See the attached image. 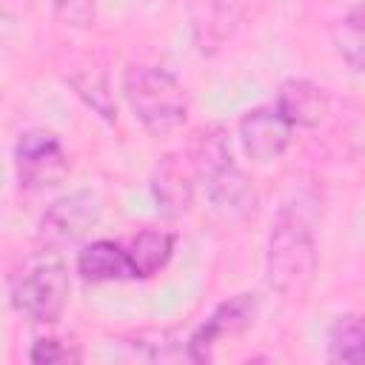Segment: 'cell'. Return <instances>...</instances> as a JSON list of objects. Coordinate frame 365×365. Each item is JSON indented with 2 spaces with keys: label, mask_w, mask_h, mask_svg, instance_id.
Masks as SVG:
<instances>
[{
  "label": "cell",
  "mask_w": 365,
  "mask_h": 365,
  "mask_svg": "<svg viewBox=\"0 0 365 365\" xmlns=\"http://www.w3.org/2000/svg\"><path fill=\"white\" fill-rule=\"evenodd\" d=\"M100 222V200L91 191H74L60 200H54L43 220H40V237L46 245H68L83 240L94 225Z\"/></svg>",
  "instance_id": "obj_6"
},
{
  "label": "cell",
  "mask_w": 365,
  "mask_h": 365,
  "mask_svg": "<svg viewBox=\"0 0 365 365\" xmlns=\"http://www.w3.org/2000/svg\"><path fill=\"white\" fill-rule=\"evenodd\" d=\"M254 297L251 294H237L225 302H220L214 308V314L194 331V336L188 339V354L194 362H202L211 356V348L217 345V339L222 336H234L240 331H245L254 319Z\"/></svg>",
  "instance_id": "obj_8"
},
{
  "label": "cell",
  "mask_w": 365,
  "mask_h": 365,
  "mask_svg": "<svg viewBox=\"0 0 365 365\" xmlns=\"http://www.w3.org/2000/svg\"><path fill=\"white\" fill-rule=\"evenodd\" d=\"M68 302V268L54 245L31 251L11 274V305L31 322L51 325Z\"/></svg>",
  "instance_id": "obj_2"
},
{
  "label": "cell",
  "mask_w": 365,
  "mask_h": 365,
  "mask_svg": "<svg viewBox=\"0 0 365 365\" xmlns=\"http://www.w3.org/2000/svg\"><path fill=\"white\" fill-rule=\"evenodd\" d=\"M54 11L66 26H88L94 17V0H54Z\"/></svg>",
  "instance_id": "obj_18"
},
{
  "label": "cell",
  "mask_w": 365,
  "mask_h": 365,
  "mask_svg": "<svg viewBox=\"0 0 365 365\" xmlns=\"http://www.w3.org/2000/svg\"><path fill=\"white\" fill-rule=\"evenodd\" d=\"M151 191L157 200V208L165 217H182L191 208V197H194V185L191 177L185 174V168L177 163V157H165L151 180Z\"/></svg>",
  "instance_id": "obj_11"
},
{
  "label": "cell",
  "mask_w": 365,
  "mask_h": 365,
  "mask_svg": "<svg viewBox=\"0 0 365 365\" xmlns=\"http://www.w3.org/2000/svg\"><path fill=\"white\" fill-rule=\"evenodd\" d=\"M334 46L345 63L365 71V0L334 26Z\"/></svg>",
  "instance_id": "obj_15"
},
{
  "label": "cell",
  "mask_w": 365,
  "mask_h": 365,
  "mask_svg": "<svg viewBox=\"0 0 365 365\" xmlns=\"http://www.w3.org/2000/svg\"><path fill=\"white\" fill-rule=\"evenodd\" d=\"M77 274L86 282H120V279H137L131 259L125 254V245L111 240H94L83 245L77 254Z\"/></svg>",
  "instance_id": "obj_10"
},
{
  "label": "cell",
  "mask_w": 365,
  "mask_h": 365,
  "mask_svg": "<svg viewBox=\"0 0 365 365\" xmlns=\"http://www.w3.org/2000/svg\"><path fill=\"white\" fill-rule=\"evenodd\" d=\"M14 168L23 188H46L63 180L68 171V157L54 134L26 131L14 145Z\"/></svg>",
  "instance_id": "obj_5"
},
{
  "label": "cell",
  "mask_w": 365,
  "mask_h": 365,
  "mask_svg": "<svg viewBox=\"0 0 365 365\" xmlns=\"http://www.w3.org/2000/svg\"><path fill=\"white\" fill-rule=\"evenodd\" d=\"M248 0H200L197 3V17H194V31H197V43L205 51L220 46L231 29L240 23V17L245 14Z\"/></svg>",
  "instance_id": "obj_12"
},
{
  "label": "cell",
  "mask_w": 365,
  "mask_h": 365,
  "mask_svg": "<svg viewBox=\"0 0 365 365\" xmlns=\"http://www.w3.org/2000/svg\"><path fill=\"white\" fill-rule=\"evenodd\" d=\"M317 274V200L308 194H294L279 205L271 220L268 248H265V279L268 285L299 299Z\"/></svg>",
  "instance_id": "obj_1"
},
{
  "label": "cell",
  "mask_w": 365,
  "mask_h": 365,
  "mask_svg": "<svg viewBox=\"0 0 365 365\" xmlns=\"http://www.w3.org/2000/svg\"><path fill=\"white\" fill-rule=\"evenodd\" d=\"M123 245H125V254L131 259L137 279H145V277H154L160 268H165V262L171 259L174 234L160 231V228H143V231L131 234Z\"/></svg>",
  "instance_id": "obj_13"
},
{
  "label": "cell",
  "mask_w": 365,
  "mask_h": 365,
  "mask_svg": "<svg viewBox=\"0 0 365 365\" xmlns=\"http://www.w3.org/2000/svg\"><path fill=\"white\" fill-rule=\"evenodd\" d=\"M71 86L77 88V94H80L100 117H106V120H114V117H117L114 100H111V94H108V86H106V80H103L100 74H94V71L77 74V77H71Z\"/></svg>",
  "instance_id": "obj_16"
},
{
  "label": "cell",
  "mask_w": 365,
  "mask_h": 365,
  "mask_svg": "<svg viewBox=\"0 0 365 365\" xmlns=\"http://www.w3.org/2000/svg\"><path fill=\"white\" fill-rule=\"evenodd\" d=\"M274 106L279 108V114L294 128H314L328 114V97L311 80H288V83H282Z\"/></svg>",
  "instance_id": "obj_9"
},
{
  "label": "cell",
  "mask_w": 365,
  "mask_h": 365,
  "mask_svg": "<svg viewBox=\"0 0 365 365\" xmlns=\"http://www.w3.org/2000/svg\"><path fill=\"white\" fill-rule=\"evenodd\" d=\"M291 123L279 114L277 106H257L240 120V143L242 151L254 163H274L285 154L291 143Z\"/></svg>",
  "instance_id": "obj_7"
},
{
  "label": "cell",
  "mask_w": 365,
  "mask_h": 365,
  "mask_svg": "<svg viewBox=\"0 0 365 365\" xmlns=\"http://www.w3.org/2000/svg\"><path fill=\"white\" fill-rule=\"evenodd\" d=\"M194 171L205 185V194L225 217H242L254 208V191L245 174L234 165L228 140L220 125H208L194 137Z\"/></svg>",
  "instance_id": "obj_3"
},
{
  "label": "cell",
  "mask_w": 365,
  "mask_h": 365,
  "mask_svg": "<svg viewBox=\"0 0 365 365\" xmlns=\"http://www.w3.org/2000/svg\"><path fill=\"white\" fill-rule=\"evenodd\" d=\"M123 94L134 117L151 134L174 131L188 117V94L182 83L160 66H128L123 77Z\"/></svg>",
  "instance_id": "obj_4"
},
{
  "label": "cell",
  "mask_w": 365,
  "mask_h": 365,
  "mask_svg": "<svg viewBox=\"0 0 365 365\" xmlns=\"http://www.w3.org/2000/svg\"><path fill=\"white\" fill-rule=\"evenodd\" d=\"M80 354H71L68 345H63L60 339H37L34 348L29 351V359L37 365H51V362H68L77 359Z\"/></svg>",
  "instance_id": "obj_17"
},
{
  "label": "cell",
  "mask_w": 365,
  "mask_h": 365,
  "mask_svg": "<svg viewBox=\"0 0 365 365\" xmlns=\"http://www.w3.org/2000/svg\"><path fill=\"white\" fill-rule=\"evenodd\" d=\"M328 354L334 362L365 365V317L356 314L336 317L328 334Z\"/></svg>",
  "instance_id": "obj_14"
}]
</instances>
